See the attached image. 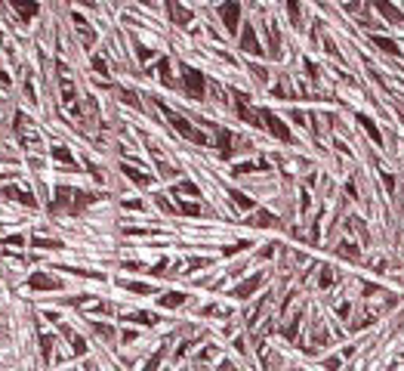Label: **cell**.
Here are the masks:
<instances>
[{
	"label": "cell",
	"mask_w": 404,
	"mask_h": 371,
	"mask_svg": "<svg viewBox=\"0 0 404 371\" xmlns=\"http://www.w3.org/2000/svg\"><path fill=\"white\" fill-rule=\"evenodd\" d=\"M234 13H238V4H225V7H222V19H225V25H228L231 31L238 28V16H234Z\"/></svg>",
	"instance_id": "cell-1"
},
{
	"label": "cell",
	"mask_w": 404,
	"mask_h": 371,
	"mask_svg": "<svg viewBox=\"0 0 404 371\" xmlns=\"http://www.w3.org/2000/svg\"><path fill=\"white\" fill-rule=\"evenodd\" d=\"M13 7H19L25 19H31V16H34V4H25V0H13Z\"/></svg>",
	"instance_id": "cell-2"
}]
</instances>
